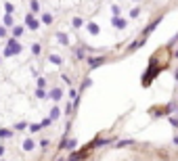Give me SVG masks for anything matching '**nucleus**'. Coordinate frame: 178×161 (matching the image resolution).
Segmentation results:
<instances>
[{"label": "nucleus", "instance_id": "f257e3e1", "mask_svg": "<svg viewBox=\"0 0 178 161\" xmlns=\"http://www.w3.org/2000/svg\"><path fill=\"white\" fill-rule=\"evenodd\" d=\"M38 27L34 17L15 21L13 13L0 21V161H59L52 149L61 142L50 132L63 115L65 90L44 63L61 57L44 52Z\"/></svg>", "mask_w": 178, "mask_h": 161}]
</instances>
